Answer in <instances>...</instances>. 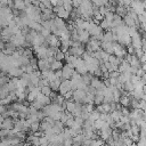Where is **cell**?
<instances>
[{"label":"cell","mask_w":146,"mask_h":146,"mask_svg":"<svg viewBox=\"0 0 146 146\" xmlns=\"http://www.w3.org/2000/svg\"><path fill=\"white\" fill-rule=\"evenodd\" d=\"M81 11V15L89 19L91 16H94V5L91 0H82V3L78 7Z\"/></svg>","instance_id":"6da1fadb"},{"label":"cell","mask_w":146,"mask_h":146,"mask_svg":"<svg viewBox=\"0 0 146 146\" xmlns=\"http://www.w3.org/2000/svg\"><path fill=\"white\" fill-rule=\"evenodd\" d=\"M130 6H131V9H132L135 13H137V14L139 15V14H141V13L145 11L146 3H145L143 0H132Z\"/></svg>","instance_id":"7a4b0ae2"},{"label":"cell","mask_w":146,"mask_h":146,"mask_svg":"<svg viewBox=\"0 0 146 146\" xmlns=\"http://www.w3.org/2000/svg\"><path fill=\"white\" fill-rule=\"evenodd\" d=\"M10 42L15 46H24L25 44V36L22 34V33H17V34H14L10 39Z\"/></svg>","instance_id":"3957f363"},{"label":"cell","mask_w":146,"mask_h":146,"mask_svg":"<svg viewBox=\"0 0 146 146\" xmlns=\"http://www.w3.org/2000/svg\"><path fill=\"white\" fill-rule=\"evenodd\" d=\"M54 11L57 14V16L58 17H60V18H63V19H65V18H68V16H70V11H67L65 8H64V6H56V7H54Z\"/></svg>","instance_id":"277c9868"},{"label":"cell","mask_w":146,"mask_h":146,"mask_svg":"<svg viewBox=\"0 0 146 146\" xmlns=\"http://www.w3.org/2000/svg\"><path fill=\"white\" fill-rule=\"evenodd\" d=\"M71 89H72V83H71V81L65 80L64 82H62V83H60L59 90H60V92H62L63 95H66L67 92H70V91H71Z\"/></svg>","instance_id":"5b68a950"},{"label":"cell","mask_w":146,"mask_h":146,"mask_svg":"<svg viewBox=\"0 0 146 146\" xmlns=\"http://www.w3.org/2000/svg\"><path fill=\"white\" fill-rule=\"evenodd\" d=\"M62 73H63V78L64 79H68L71 76H73L74 72H73V68L72 66L68 64V65H65L63 68H62Z\"/></svg>","instance_id":"8992f818"},{"label":"cell","mask_w":146,"mask_h":146,"mask_svg":"<svg viewBox=\"0 0 146 146\" xmlns=\"http://www.w3.org/2000/svg\"><path fill=\"white\" fill-rule=\"evenodd\" d=\"M139 22V19H135L132 16H130L129 14H127L125 16H124V23L127 24V26H135L137 23Z\"/></svg>","instance_id":"52a82bcc"},{"label":"cell","mask_w":146,"mask_h":146,"mask_svg":"<svg viewBox=\"0 0 146 146\" xmlns=\"http://www.w3.org/2000/svg\"><path fill=\"white\" fill-rule=\"evenodd\" d=\"M131 40H132V44H133L135 48H140L141 47V40H140V36L137 32L131 35Z\"/></svg>","instance_id":"ba28073f"},{"label":"cell","mask_w":146,"mask_h":146,"mask_svg":"<svg viewBox=\"0 0 146 146\" xmlns=\"http://www.w3.org/2000/svg\"><path fill=\"white\" fill-rule=\"evenodd\" d=\"M73 97H74V99H75V100H78V102L86 100V95H84V91H82L81 89H78L76 91H74Z\"/></svg>","instance_id":"9c48e42d"},{"label":"cell","mask_w":146,"mask_h":146,"mask_svg":"<svg viewBox=\"0 0 146 146\" xmlns=\"http://www.w3.org/2000/svg\"><path fill=\"white\" fill-rule=\"evenodd\" d=\"M99 46H100V44H99V42L97 41V39H92V40L88 43V49L91 50V51H92V50H98V49H99Z\"/></svg>","instance_id":"30bf717a"},{"label":"cell","mask_w":146,"mask_h":146,"mask_svg":"<svg viewBox=\"0 0 146 146\" xmlns=\"http://www.w3.org/2000/svg\"><path fill=\"white\" fill-rule=\"evenodd\" d=\"M48 59H40L39 60V64H38V66H39V68L40 70H42V71H46V70H48V67H49V64H48Z\"/></svg>","instance_id":"8fae6325"},{"label":"cell","mask_w":146,"mask_h":146,"mask_svg":"<svg viewBox=\"0 0 146 146\" xmlns=\"http://www.w3.org/2000/svg\"><path fill=\"white\" fill-rule=\"evenodd\" d=\"M14 8H15V9H17L18 11H21V10H25L26 5H25L24 0H21V1H17V2H15V3H14Z\"/></svg>","instance_id":"7c38bea8"},{"label":"cell","mask_w":146,"mask_h":146,"mask_svg":"<svg viewBox=\"0 0 146 146\" xmlns=\"http://www.w3.org/2000/svg\"><path fill=\"white\" fill-rule=\"evenodd\" d=\"M114 52L117 55V57H121V56L124 55V50H123L122 47L119 46V44H115V46H114Z\"/></svg>","instance_id":"4fadbf2b"},{"label":"cell","mask_w":146,"mask_h":146,"mask_svg":"<svg viewBox=\"0 0 146 146\" xmlns=\"http://www.w3.org/2000/svg\"><path fill=\"white\" fill-rule=\"evenodd\" d=\"M115 10H116V14L120 15V16H122V15H127V9H125L124 6H121V5H120V6L116 7Z\"/></svg>","instance_id":"5bb4252c"},{"label":"cell","mask_w":146,"mask_h":146,"mask_svg":"<svg viewBox=\"0 0 146 146\" xmlns=\"http://www.w3.org/2000/svg\"><path fill=\"white\" fill-rule=\"evenodd\" d=\"M50 66H51L52 70H59V68H63V66H62V64H60V60H58V59L54 60V62L51 63Z\"/></svg>","instance_id":"9a60e30c"},{"label":"cell","mask_w":146,"mask_h":146,"mask_svg":"<svg viewBox=\"0 0 146 146\" xmlns=\"http://www.w3.org/2000/svg\"><path fill=\"white\" fill-rule=\"evenodd\" d=\"M47 41H48L52 47H55V46L57 44V42H58L55 35H49V36H47Z\"/></svg>","instance_id":"2e32d148"},{"label":"cell","mask_w":146,"mask_h":146,"mask_svg":"<svg viewBox=\"0 0 146 146\" xmlns=\"http://www.w3.org/2000/svg\"><path fill=\"white\" fill-rule=\"evenodd\" d=\"M102 29H104V30H107V29H110V27H112V24L110 23V22H107L106 19H103L102 22H100V25H99Z\"/></svg>","instance_id":"e0dca14e"},{"label":"cell","mask_w":146,"mask_h":146,"mask_svg":"<svg viewBox=\"0 0 146 146\" xmlns=\"http://www.w3.org/2000/svg\"><path fill=\"white\" fill-rule=\"evenodd\" d=\"M51 88L49 87V86H44V87H42L41 88V92L43 94V95H46V96H49L50 94H51Z\"/></svg>","instance_id":"ac0fdd59"},{"label":"cell","mask_w":146,"mask_h":146,"mask_svg":"<svg viewBox=\"0 0 146 146\" xmlns=\"http://www.w3.org/2000/svg\"><path fill=\"white\" fill-rule=\"evenodd\" d=\"M11 124H13V123H11L10 120H5L3 123H2V127H3V128H10Z\"/></svg>","instance_id":"d6986e66"},{"label":"cell","mask_w":146,"mask_h":146,"mask_svg":"<svg viewBox=\"0 0 146 146\" xmlns=\"http://www.w3.org/2000/svg\"><path fill=\"white\" fill-rule=\"evenodd\" d=\"M72 3H73V6L76 8V7H79V6L82 3V0H72Z\"/></svg>","instance_id":"ffe728a7"},{"label":"cell","mask_w":146,"mask_h":146,"mask_svg":"<svg viewBox=\"0 0 146 146\" xmlns=\"http://www.w3.org/2000/svg\"><path fill=\"white\" fill-rule=\"evenodd\" d=\"M56 58H57L58 60H60L62 58H64V54H63L62 51H59V52H57V54H56Z\"/></svg>","instance_id":"44dd1931"},{"label":"cell","mask_w":146,"mask_h":146,"mask_svg":"<svg viewBox=\"0 0 146 146\" xmlns=\"http://www.w3.org/2000/svg\"><path fill=\"white\" fill-rule=\"evenodd\" d=\"M121 103H122L123 105H128V104H129V99H128L127 97H123V98L121 99Z\"/></svg>","instance_id":"7402d4cb"},{"label":"cell","mask_w":146,"mask_h":146,"mask_svg":"<svg viewBox=\"0 0 146 146\" xmlns=\"http://www.w3.org/2000/svg\"><path fill=\"white\" fill-rule=\"evenodd\" d=\"M141 59H143V62H146V52L144 54V56H143V58H141Z\"/></svg>","instance_id":"603a6c76"},{"label":"cell","mask_w":146,"mask_h":146,"mask_svg":"<svg viewBox=\"0 0 146 146\" xmlns=\"http://www.w3.org/2000/svg\"><path fill=\"white\" fill-rule=\"evenodd\" d=\"M143 90H144V91L146 92V86H144V88H143Z\"/></svg>","instance_id":"cb8c5ba5"},{"label":"cell","mask_w":146,"mask_h":146,"mask_svg":"<svg viewBox=\"0 0 146 146\" xmlns=\"http://www.w3.org/2000/svg\"><path fill=\"white\" fill-rule=\"evenodd\" d=\"M13 1H14V3H15V2H17V1H21V0H13Z\"/></svg>","instance_id":"d4e9b609"}]
</instances>
